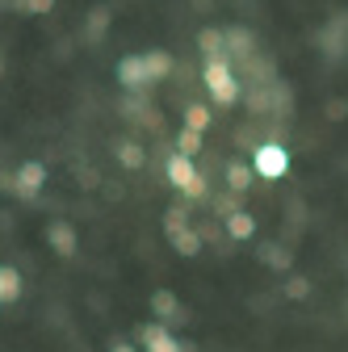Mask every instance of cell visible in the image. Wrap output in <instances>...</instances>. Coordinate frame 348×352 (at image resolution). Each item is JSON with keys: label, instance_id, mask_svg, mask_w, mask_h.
<instances>
[{"label": "cell", "instance_id": "cell-17", "mask_svg": "<svg viewBox=\"0 0 348 352\" xmlns=\"http://www.w3.org/2000/svg\"><path fill=\"white\" fill-rule=\"evenodd\" d=\"M155 311H160V315H177V298H172L168 289H164V294H155Z\"/></svg>", "mask_w": 348, "mask_h": 352}, {"label": "cell", "instance_id": "cell-6", "mask_svg": "<svg viewBox=\"0 0 348 352\" xmlns=\"http://www.w3.org/2000/svg\"><path fill=\"white\" fill-rule=\"evenodd\" d=\"M143 344H147V352H181V344L168 336V327H160V323H151V327H143Z\"/></svg>", "mask_w": 348, "mask_h": 352}, {"label": "cell", "instance_id": "cell-1", "mask_svg": "<svg viewBox=\"0 0 348 352\" xmlns=\"http://www.w3.org/2000/svg\"><path fill=\"white\" fill-rule=\"evenodd\" d=\"M202 84H206V93L214 97V105H235L239 101V84H235V76L227 67V55L223 59H206Z\"/></svg>", "mask_w": 348, "mask_h": 352}, {"label": "cell", "instance_id": "cell-5", "mask_svg": "<svg viewBox=\"0 0 348 352\" xmlns=\"http://www.w3.org/2000/svg\"><path fill=\"white\" fill-rule=\"evenodd\" d=\"M118 80H122L126 88H143V84H151L147 59H143V55H130V59H122V67H118Z\"/></svg>", "mask_w": 348, "mask_h": 352}, {"label": "cell", "instance_id": "cell-9", "mask_svg": "<svg viewBox=\"0 0 348 352\" xmlns=\"http://www.w3.org/2000/svg\"><path fill=\"white\" fill-rule=\"evenodd\" d=\"M143 59H147V72H151V80H164V76L172 72V55H168V51H147Z\"/></svg>", "mask_w": 348, "mask_h": 352}, {"label": "cell", "instance_id": "cell-8", "mask_svg": "<svg viewBox=\"0 0 348 352\" xmlns=\"http://www.w3.org/2000/svg\"><path fill=\"white\" fill-rule=\"evenodd\" d=\"M227 231H231V239H252V231H256V223L243 214V210H235L231 218H227Z\"/></svg>", "mask_w": 348, "mask_h": 352}, {"label": "cell", "instance_id": "cell-3", "mask_svg": "<svg viewBox=\"0 0 348 352\" xmlns=\"http://www.w3.org/2000/svg\"><path fill=\"white\" fill-rule=\"evenodd\" d=\"M252 164H256V176H265V181H281V176L290 172V155H285V147H277V143L256 147Z\"/></svg>", "mask_w": 348, "mask_h": 352}, {"label": "cell", "instance_id": "cell-13", "mask_svg": "<svg viewBox=\"0 0 348 352\" xmlns=\"http://www.w3.org/2000/svg\"><path fill=\"white\" fill-rule=\"evenodd\" d=\"M197 147H202V135H197V130H189V126H185L181 135H177V151L193 160V155H197Z\"/></svg>", "mask_w": 348, "mask_h": 352}, {"label": "cell", "instance_id": "cell-12", "mask_svg": "<svg viewBox=\"0 0 348 352\" xmlns=\"http://www.w3.org/2000/svg\"><path fill=\"white\" fill-rule=\"evenodd\" d=\"M202 51H206V59H223V34L219 30H202Z\"/></svg>", "mask_w": 348, "mask_h": 352}, {"label": "cell", "instance_id": "cell-18", "mask_svg": "<svg viewBox=\"0 0 348 352\" xmlns=\"http://www.w3.org/2000/svg\"><path fill=\"white\" fill-rule=\"evenodd\" d=\"M113 352H135V348H130V344H118V348H113Z\"/></svg>", "mask_w": 348, "mask_h": 352}, {"label": "cell", "instance_id": "cell-14", "mask_svg": "<svg viewBox=\"0 0 348 352\" xmlns=\"http://www.w3.org/2000/svg\"><path fill=\"white\" fill-rule=\"evenodd\" d=\"M185 126L202 135V130L210 126V109H206V105H189V109H185Z\"/></svg>", "mask_w": 348, "mask_h": 352}, {"label": "cell", "instance_id": "cell-10", "mask_svg": "<svg viewBox=\"0 0 348 352\" xmlns=\"http://www.w3.org/2000/svg\"><path fill=\"white\" fill-rule=\"evenodd\" d=\"M21 294V277L13 273V269H5V264H0V302H13Z\"/></svg>", "mask_w": 348, "mask_h": 352}, {"label": "cell", "instance_id": "cell-2", "mask_svg": "<svg viewBox=\"0 0 348 352\" xmlns=\"http://www.w3.org/2000/svg\"><path fill=\"white\" fill-rule=\"evenodd\" d=\"M168 181L177 185L185 197H202V193H206L202 172H197V168H193V160H189V155H181V151H172V155H168Z\"/></svg>", "mask_w": 348, "mask_h": 352}, {"label": "cell", "instance_id": "cell-11", "mask_svg": "<svg viewBox=\"0 0 348 352\" xmlns=\"http://www.w3.org/2000/svg\"><path fill=\"white\" fill-rule=\"evenodd\" d=\"M227 181H231V189H235V193H243V189H248V185H252V168H248V164H239V160H235V164H231V168H227Z\"/></svg>", "mask_w": 348, "mask_h": 352}, {"label": "cell", "instance_id": "cell-7", "mask_svg": "<svg viewBox=\"0 0 348 352\" xmlns=\"http://www.w3.org/2000/svg\"><path fill=\"white\" fill-rule=\"evenodd\" d=\"M47 239L59 248V256H72V252H76V231H72L67 223H55V227L47 231Z\"/></svg>", "mask_w": 348, "mask_h": 352}, {"label": "cell", "instance_id": "cell-4", "mask_svg": "<svg viewBox=\"0 0 348 352\" xmlns=\"http://www.w3.org/2000/svg\"><path fill=\"white\" fill-rule=\"evenodd\" d=\"M13 185H17V193H21V197H34L42 185H47V164L25 160V164L17 168V176H13Z\"/></svg>", "mask_w": 348, "mask_h": 352}, {"label": "cell", "instance_id": "cell-16", "mask_svg": "<svg viewBox=\"0 0 348 352\" xmlns=\"http://www.w3.org/2000/svg\"><path fill=\"white\" fill-rule=\"evenodd\" d=\"M118 160H122L126 168H143V151H139L135 143H122V147H118Z\"/></svg>", "mask_w": 348, "mask_h": 352}, {"label": "cell", "instance_id": "cell-15", "mask_svg": "<svg viewBox=\"0 0 348 352\" xmlns=\"http://www.w3.org/2000/svg\"><path fill=\"white\" fill-rule=\"evenodd\" d=\"M172 243L181 248V256H197V248H202V243H197V235H193L189 227H185V231H177V235H172Z\"/></svg>", "mask_w": 348, "mask_h": 352}]
</instances>
